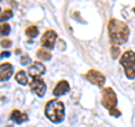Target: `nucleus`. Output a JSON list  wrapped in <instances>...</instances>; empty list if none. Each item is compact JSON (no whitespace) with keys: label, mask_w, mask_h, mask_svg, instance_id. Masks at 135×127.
I'll return each mask as SVG.
<instances>
[{"label":"nucleus","mask_w":135,"mask_h":127,"mask_svg":"<svg viewBox=\"0 0 135 127\" xmlns=\"http://www.w3.org/2000/svg\"><path fill=\"white\" fill-rule=\"evenodd\" d=\"M86 78H87V80L89 82L94 83V84H96V86H98V87H103L104 83H105V80H106L105 77H104V74L100 73V72L97 71V70L88 71V73L86 74Z\"/></svg>","instance_id":"6"},{"label":"nucleus","mask_w":135,"mask_h":127,"mask_svg":"<svg viewBox=\"0 0 135 127\" xmlns=\"http://www.w3.org/2000/svg\"><path fill=\"white\" fill-rule=\"evenodd\" d=\"M31 90L38 97H43L46 91V84L41 78H32V81L29 83Z\"/></svg>","instance_id":"5"},{"label":"nucleus","mask_w":135,"mask_h":127,"mask_svg":"<svg viewBox=\"0 0 135 127\" xmlns=\"http://www.w3.org/2000/svg\"><path fill=\"white\" fill-rule=\"evenodd\" d=\"M101 104L105 108L112 109L115 108L117 104V97L116 94L114 92L112 88H105L103 90V99H101Z\"/></svg>","instance_id":"4"},{"label":"nucleus","mask_w":135,"mask_h":127,"mask_svg":"<svg viewBox=\"0 0 135 127\" xmlns=\"http://www.w3.org/2000/svg\"><path fill=\"white\" fill-rule=\"evenodd\" d=\"M28 73L32 78H37L45 73V66L40 62H34L33 64L28 67Z\"/></svg>","instance_id":"9"},{"label":"nucleus","mask_w":135,"mask_h":127,"mask_svg":"<svg viewBox=\"0 0 135 127\" xmlns=\"http://www.w3.org/2000/svg\"><path fill=\"white\" fill-rule=\"evenodd\" d=\"M120 64L124 66L125 74L128 79L135 78V52L127 51L120 57Z\"/></svg>","instance_id":"3"},{"label":"nucleus","mask_w":135,"mask_h":127,"mask_svg":"<svg viewBox=\"0 0 135 127\" xmlns=\"http://www.w3.org/2000/svg\"><path fill=\"white\" fill-rule=\"evenodd\" d=\"M45 115L51 121L61 123L64 119V105L56 99L50 100L45 106Z\"/></svg>","instance_id":"2"},{"label":"nucleus","mask_w":135,"mask_h":127,"mask_svg":"<svg viewBox=\"0 0 135 127\" xmlns=\"http://www.w3.org/2000/svg\"><path fill=\"white\" fill-rule=\"evenodd\" d=\"M110 52H112L113 58H117L118 55H119V53H120V50H119V47H118V46H112Z\"/></svg>","instance_id":"17"},{"label":"nucleus","mask_w":135,"mask_h":127,"mask_svg":"<svg viewBox=\"0 0 135 127\" xmlns=\"http://www.w3.org/2000/svg\"><path fill=\"white\" fill-rule=\"evenodd\" d=\"M0 44H1L2 47H10L11 46V41L10 40H2Z\"/></svg>","instance_id":"20"},{"label":"nucleus","mask_w":135,"mask_h":127,"mask_svg":"<svg viewBox=\"0 0 135 127\" xmlns=\"http://www.w3.org/2000/svg\"><path fill=\"white\" fill-rule=\"evenodd\" d=\"M14 73V67L10 63H3L0 64V81H7L11 78Z\"/></svg>","instance_id":"8"},{"label":"nucleus","mask_w":135,"mask_h":127,"mask_svg":"<svg viewBox=\"0 0 135 127\" xmlns=\"http://www.w3.org/2000/svg\"><path fill=\"white\" fill-rule=\"evenodd\" d=\"M10 34V26L8 24L0 25V36H8Z\"/></svg>","instance_id":"15"},{"label":"nucleus","mask_w":135,"mask_h":127,"mask_svg":"<svg viewBox=\"0 0 135 127\" xmlns=\"http://www.w3.org/2000/svg\"><path fill=\"white\" fill-rule=\"evenodd\" d=\"M10 56V52H8V51H7V52H2L1 54H0V57H1V58H3V57H9Z\"/></svg>","instance_id":"21"},{"label":"nucleus","mask_w":135,"mask_h":127,"mask_svg":"<svg viewBox=\"0 0 135 127\" xmlns=\"http://www.w3.org/2000/svg\"><path fill=\"white\" fill-rule=\"evenodd\" d=\"M108 34L109 40L113 44H124L128 38L129 28L124 22L113 18L108 23Z\"/></svg>","instance_id":"1"},{"label":"nucleus","mask_w":135,"mask_h":127,"mask_svg":"<svg viewBox=\"0 0 135 127\" xmlns=\"http://www.w3.org/2000/svg\"><path fill=\"white\" fill-rule=\"evenodd\" d=\"M20 62H22L23 65H26V64H28V63H31V58H29V56L27 55V54H25V55H23L22 58H20Z\"/></svg>","instance_id":"18"},{"label":"nucleus","mask_w":135,"mask_h":127,"mask_svg":"<svg viewBox=\"0 0 135 127\" xmlns=\"http://www.w3.org/2000/svg\"><path fill=\"white\" fill-rule=\"evenodd\" d=\"M25 34H26L28 37H31V38H34V37H36L37 35H38V28H37L36 26H29L26 29Z\"/></svg>","instance_id":"14"},{"label":"nucleus","mask_w":135,"mask_h":127,"mask_svg":"<svg viewBox=\"0 0 135 127\" xmlns=\"http://www.w3.org/2000/svg\"><path fill=\"white\" fill-rule=\"evenodd\" d=\"M37 57L43 61H49V60H51L52 55H51L50 52H47V51H45V50H38L37 51Z\"/></svg>","instance_id":"13"},{"label":"nucleus","mask_w":135,"mask_h":127,"mask_svg":"<svg viewBox=\"0 0 135 127\" xmlns=\"http://www.w3.org/2000/svg\"><path fill=\"white\" fill-rule=\"evenodd\" d=\"M56 37L57 35L54 31H46L44 33L43 37H42V46L45 48L52 50L54 47V44H55Z\"/></svg>","instance_id":"7"},{"label":"nucleus","mask_w":135,"mask_h":127,"mask_svg":"<svg viewBox=\"0 0 135 127\" xmlns=\"http://www.w3.org/2000/svg\"><path fill=\"white\" fill-rule=\"evenodd\" d=\"M15 79L19 84H23V86L27 84V75H26V73H25L24 71H19L18 73L16 74Z\"/></svg>","instance_id":"12"},{"label":"nucleus","mask_w":135,"mask_h":127,"mask_svg":"<svg viewBox=\"0 0 135 127\" xmlns=\"http://www.w3.org/2000/svg\"><path fill=\"white\" fill-rule=\"evenodd\" d=\"M0 10H1V9H0Z\"/></svg>","instance_id":"23"},{"label":"nucleus","mask_w":135,"mask_h":127,"mask_svg":"<svg viewBox=\"0 0 135 127\" xmlns=\"http://www.w3.org/2000/svg\"><path fill=\"white\" fill-rule=\"evenodd\" d=\"M10 118H11V120H14L15 123H17V124H22V123L27 121V120H28V116H27V114L22 113V111L17 110V109H15V110L11 113Z\"/></svg>","instance_id":"11"},{"label":"nucleus","mask_w":135,"mask_h":127,"mask_svg":"<svg viewBox=\"0 0 135 127\" xmlns=\"http://www.w3.org/2000/svg\"><path fill=\"white\" fill-rule=\"evenodd\" d=\"M109 114H110L112 116H115V117H119L120 116V111L118 110V109H116V108L109 109Z\"/></svg>","instance_id":"19"},{"label":"nucleus","mask_w":135,"mask_h":127,"mask_svg":"<svg viewBox=\"0 0 135 127\" xmlns=\"http://www.w3.org/2000/svg\"><path fill=\"white\" fill-rule=\"evenodd\" d=\"M69 90H70V86H69V83H68V81L62 80V81H60L55 86V88H54V90H53V94H54V96L59 97V96L65 95Z\"/></svg>","instance_id":"10"},{"label":"nucleus","mask_w":135,"mask_h":127,"mask_svg":"<svg viewBox=\"0 0 135 127\" xmlns=\"http://www.w3.org/2000/svg\"><path fill=\"white\" fill-rule=\"evenodd\" d=\"M133 10H134V12H135V8H134V9H133Z\"/></svg>","instance_id":"22"},{"label":"nucleus","mask_w":135,"mask_h":127,"mask_svg":"<svg viewBox=\"0 0 135 127\" xmlns=\"http://www.w3.org/2000/svg\"><path fill=\"white\" fill-rule=\"evenodd\" d=\"M12 15H14V14H12V11H11L10 9L5 10L1 15H0V23H2V22H5V20H7V19L11 18Z\"/></svg>","instance_id":"16"}]
</instances>
